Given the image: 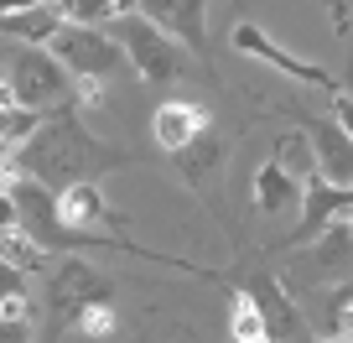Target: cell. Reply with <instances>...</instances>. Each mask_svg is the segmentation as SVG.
Here are the masks:
<instances>
[{
  "instance_id": "1",
  "label": "cell",
  "mask_w": 353,
  "mask_h": 343,
  "mask_svg": "<svg viewBox=\"0 0 353 343\" xmlns=\"http://www.w3.org/2000/svg\"><path fill=\"white\" fill-rule=\"evenodd\" d=\"M114 161H125V156L94 141V135L78 125V115H52L32 141L11 151L16 172H21V177H37L52 193L73 188V182H94V172H104V166H114Z\"/></svg>"
},
{
  "instance_id": "2",
  "label": "cell",
  "mask_w": 353,
  "mask_h": 343,
  "mask_svg": "<svg viewBox=\"0 0 353 343\" xmlns=\"http://www.w3.org/2000/svg\"><path fill=\"white\" fill-rule=\"evenodd\" d=\"M6 78H11L16 104H26V110H37V115L57 110V104H68V99L78 94V78L68 73V68L57 63L47 47H21Z\"/></svg>"
},
{
  "instance_id": "3",
  "label": "cell",
  "mask_w": 353,
  "mask_h": 343,
  "mask_svg": "<svg viewBox=\"0 0 353 343\" xmlns=\"http://www.w3.org/2000/svg\"><path fill=\"white\" fill-rule=\"evenodd\" d=\"M47 52H52L73 78H104V84H110L114 73L130 68L125 47L114 42V37H104L99 26H63V32L47 42Z\"/></svg>"
},
{
  "instance_id": "4",
  "label": "cell",
  "mask_w": 353,
  "mask_h": 343,
  "mask_svg": "<svg viewBox=\"0 0 353 343\" xmlns=\"http://www.w3.org/2000/svg\"><path fill=\"white\" fill-rule=\"evenodd\" d=\"M114 42L125 47L130 68L145 78V84H172L176 68H182L172 37H166L156 21H145V16H120V21H114Z\"/></svg>"
},
{
  "instance_id": "5",
  "label": "cell",
  "mask_w": 353,
  "mask_h": 343,
  "mask_svg": "<svg viewBox=\"0 0 353 343\" xmlns=\"http://www.w3.org/2000/svg\"><path fill=\"white\" fill-rule=\"evenodd\" d=\"M229 42L239 47V52H250V57H260V63H270L276 73L301 78V84H312V89H332V94H338V78H332L327 68H317V63H301L296 52H286L281 42H270V37H265L254 21H239V26L229 32Z\"/></svg>"
},
{
  "instance_id": "6",
  "label": "cell",
  "mask_w": 353,
  "mask_h": 343,
  "mask_svg": "<svg viewBox=\"0 0 353 343\" xmlns=\"http://www.w3.org/2000/svg\"><path fill=\"white\" fill-rule=\"evenodd\" d=\"M135 16L156 21L166 37H176V42L192 47V52L208 47V0H141Z\"/></svg>"
},
{
  "instance_id": "7",
  "label": "cell",
  "mask_w": 353,
  "mask_h": 343,
  "mask_svg": "<svg viewBox=\"0 0 353 343\" xmlns=\"http://www.w3.org/2000/svg\"><path fill=\"white\" fill-rule=\"evenodd\" d=\"M213 130V120H208V110L203 104H188V99H166L161 110L151 115V135H156V146L161 151H188L198 135H208Z\"/></svg>"
},
{
  "instance_id": "8",
  "label": "cell",
  "mask_w": 353,
  "mask_h": 343,
  "mask_svg": "<svg viewBox=\"0 0 353 343\" xmlns=\"http://www.w3.org/2000/svg\"><path fill=\"white\" fill-rule=\"evenodd\" d=\"M307 141L312 156H317V172L332 182V188H353V135L343 130L338 120H307Z\"/></svg>"
},
{
  "instance_id": "9",
  "label": "cell",
  "mask_w": 353,
  "mask_h": 343,
  "mask_svg": "<svg viewBox=\"0 0 353 343\" xmlns=\"http://www.w3.org/2000/svg\"><path fill=\"white\" fill-rule=\"evenodd\" d=\"M301 198H307V182H296V172H286L281 156H270V161L254 172V213H286V208H296Z\"/></svg>"
},
{
  "instance_id": "10",
  "label": "cell",
  "mask_w": 353,
  "mask_h": 343,
  "mask_svg": "<svg viewBox=\"0 0 353 343\" xmlns=\"http://www.w3.org/2000/svg\"><path fill=\"white\" fill-rule=\"evenodd\" d=\"M57 213H63L68 229H99L110 219V203H104L99 182H73V188L57 193Z\"/></svg>"
},
{
  "instance_id": "11",
  "label": "cell",
  "mask_w": 353,
  "mask_h": 343,
  "mask_svg": "<svg viewBox=\"0 0 353 343\" xmlns=\"http://www.w3.org/2000/svg\"><path fill=\"white\" fill-rule=\"evenodd\" d=\"M63 26H68V21L52 11V6H32V11L0 16V37H16V42H26V47H47Z\"/></svg>"
},
{
  "instance_id": "12",
  "label": "cell",
  "mask_w": 353,
  "mask_h": 343,
  "mask_svg": "<svg viewBox=\"0 0 353 343\" xmlns=\"http://www.w3.org/2000/svg\"><path fill=\"white\" fill-rule=\"evenodd\" d=\"M99 297H104V281L94 276L83 260H68V266L57 271V281H52V302H57V307L78 312V307H88V302H99ZM68 322H73V317H68Z\"/></svg>"
},
{
  "instance_id": "13",
  "label": "cell",
  "mask_w": 353,
  "mask_h": 343,
  "mask_svg": "<svg viewBox=\"0 0 353 343\" xmlns=\"http://www.w3.org/2000/svg\"><path fill=\"white\" fill-rule=\"evenodd\" d=\"M229 338L234 343H270V317H265V302L254 291H239L229 312Z\"/></svg>"
},
{
  "instance_id": "14",
  "label": "cell",
  "mask_w": 353,
  "mask_h": 343,
  "mask_svg": "<svg viewBox=\"0 0 353 343\" xmlns=\"http://www.w3.org/2000/svg\"><path fill=\"white\" fill-rule=\"evenodd\" d=\"M0 260H6V266H16L21 276H37V271L47 266V250L21 229V224H16V229H0Z\"/></svg>"
},
{
  "instance_id": "15",
  "label": "cell",
  "mask_w": 353,
  "mask_h": 343,
  "mask_svg": "<svg viewBox=\"0 0 353 343\" xmlns=\"http://www.w3.org/2000/svg\"><path fill=\"white\" fill-rule=\"evenodd\" d=\"M68 26H104V21H120L114 0H47Z\"/></svg>"
},
{
  "instance_id": "16",
  "label": "cell",
  "mask_w": 353,
  "mask_h": 343,
  "mask_svg": "<svg viewBox=\"0 0 353 343\" xmlns=\"http://www.w3.org/2000/svg\"><path fill=\"white\" fill-rule=\"evenodd\" d=\"M73 333L78 338H114V333H120V312H114L104 297L88 302V307L73 312Z\"/></svg>"
},
{
  "instance_id": "17",
  "label": "cell",
  "mask_w": 353,
  "mask_h": 343,
  "mask_svg": "<svg viewBox=\"0 0 353 343\" xmlns=\"http://www.w3.org/2000/svg\"><path fill=\"white\" fill-rule=\"evenodd\" d=\"M219 156H223V146L213 141V130H208V135H198L188 151H176V166H182V177H188V182H203L213 166H219Z\"/></svg>"
},
{
  "instance_id": "18",
  "label": "cell",
  "mask_w": 353,
  "mask_h": 343,
  "mask_svg": "<svg viewBox=\"0 0 353 343\" xmlns=\"http://www.w3.org/2000/svg\"><path fill=\"white\" fill-rule=\"evenodd\" d=\"M21 317H32V297H26V291L0 297V322H21Z\"/></svg>"
},
{
  "instance_id": "19",
  "label": "cell",
  "mask_w": 353,
  "mask_h": 343,
  "mask_svg": "<svg viewBox=\"0 0 353 343\" xmlns=\"http://www.w3.org/2000/svg\"><path fill=\"white\" fill-rule=\"evenodd\" d=\"M83 110H99L104 104V78H78V94H73Z\"/></svg>"
},
{
  "instance_id": "20",
  "label": "cell",
  "mask_w": 353,
  "mask_h": 343,
  "mask_svg": "<svg viewBox=\"0 0 353 343\" xmlns=\"http://www.w3.org/2000/svg\"><path fill=\"white\" fill-rule=\"evenodd\" d=\"M332 338H353V297H343V307L332 312Z\"/></svg>"
},
{
  "instance_id": "21",
  "label": "cell",
  "mask_w": 353,
  "mask_h": 343,
  "mask_svg": "<svg viewBox=\"0 0 353 343\" xmlns=\"http://www.w3.org/2000/svg\"><path fill=\"white\" fill-rule=\"evenodd\" d=\"M0 343H32V322H0Z\"/></svg>"
},
{
  "instance_id": "22",
  "label": "cell",
  "mask_w": 353,
  "mask_h": 343,
  "mask_svg": "<svg viewBox=\"0 0 353 343\" xmlns=\"http://www.w3.org/2000/svg\"><path fill=\"white\" fill-rule=\"evenodd\" d=\"M332 115H338V125L353 135V94H332Z\"/></svg>"
},
{
  "instance_id": "23",
  "label": "cell",
  "mask_w": 353,
  "mask_h": 343,
  "mask_svg": "<svg viewBox=\"0 0 353 343\" xmlns=\"http://www.w3.org/2000/svg\"><path fill=\"white\" fill-rule=\"evenodd\" d=\"M11 291H21V271L0 260V297H11Z\"/></svg>"
},
{
  "instance_id": "24",
  "label": "cell",
  "mask_w": 353,
  "mask_h": 343,
  "mask_svg": "<svg viewBox=\"0 0 353 343\" xmlns=\"http://www.w3.org/2000/svg\"><path fill=\"white\" fill-rule=\"evenodd\" d=\"M21 224V213H16V198L11 193H0V229H16Z\"/></svg>"
},
{
  "instance_id": "25",
  "label": "cell",
  "mask_w": 353,
  "mask_h": 343,
  "mask_svg": "<svg viewBox=\"0 0 353 343\" xmlns=\"http://www.w3.org/2000/svg\"><path fill=\"white\" fill-rule=\"evenodd\" d=\"M32 6H47V0H0V16H16V11H32Z\"/></svg>"
},
{
  "instance_id": "26",
  "label": "cell",
  "mask_w": 353,
  "mask_h": 343,
  "mask_svg": "<svg viewBox=\"0 0 353 343\" xmlns=\"http://www.w3.org/2000/svg\"><path fill=\"white\" fill-rule=\"evenodd\" d=\"M6 104H16V94H11V78L0 73V110H6Z\"/></svg>"
},
{
  "instance_id": "27",
  "label": "cell",
  "mask_w": 353,
  "mask_h": 343,
  "mask_svg": "<svg viewBox=\"0 0 353 343\" xmlns=\"http://www.w3.org/2000/svg\"><path fill=\"white\" fill-rule=\"evenodd\" d=\"M0 156H11V135H6V125H0Z\"/></svg>"
},
{
  "instance_id": "28",
  "label": "cell",
  "mask_w": 353,
  "mask_h": 343,
  "mask_svg": "<svg viewBox=\"0 0 353 343\" xmlns=\"http://www.w3.org/2000/svg\"><path fill=\"white\" fill-rule=\"evenodd\" d=\"M301 343H322V338H301ZM327 343H348V338H327Z\"/></svg>"
}]
</instances>
